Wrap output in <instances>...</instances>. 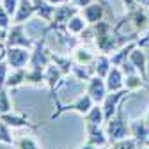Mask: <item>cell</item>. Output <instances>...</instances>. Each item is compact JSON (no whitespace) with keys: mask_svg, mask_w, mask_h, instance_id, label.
<instances>
[{"mask_svg":"<svg viewBox=\"0 0 149 149\" xmlns=\"http://www.w3.org/2000/svg\"><path fill=\"white\" fill-rule=\"evenodd\" d=\"M77 13H80V7H77L73 2H66L62 6H57L55 7V13H53V20L46 25L43 36H46L48 32L55 30V32H66V23L69 22V18L74 16Z\"/></svg>","mask_w":149,"mask_h":149,"instance_id":"cell-1","label":"cell"},{"mask_svg":"<svg viewBox=\"0 0 149 149\" xmlns=\"http://www.w3.org/2000/svg\"><path fill=\"white\" fill-rule=\"evenodd\" d=\"M4 45L6 46H23V48H30L32 50L36 46V41L30 36H27L25 23H13L9 27V30H7Z\"/></svg>","mask_w":149,"mask_h":149,"instance_id":"cell-2","label":"cell"},{"mask_svg":"<svg viewBox=\"0 0 149 149\" xmlns=\"http://www.w3.org/2000/svg\"><path fill=\"white\" fill-rule=\"evenodd\" d=\"M96 103H94V100H92L87 92L84 96H80V98H77L73 103H68V105H59L57 107V110L52 114V117H50V121H55L57 117H61L62 114H66V112H77V114H82V116H85L87 112L94 107Z\"/></svg>","mask_w":149,"mask_h":149,"instance_id":"cell-3","label":"cell"},{"mask_svg":"<svg viewBox=\"0 0 149 149\" xmlns=\"http://www.w3.org/2000/svg\"><path fill=\"white\" fill-rule=\"evenodd\" d=\"M6 61L9 64L11 69H20V68H27L30 62V55L32 50L30 48H23V46H6Z\"/></svg>","mask_w":149,"mask_h":149,"instance_id":"cell-4","label":"cell"},{"mask_svg":"<svg viewBox=\"0 0 149 149\" xmlns=\"http://www.w3.org/2000/svg\"><path fill=\"white\" fill-rule=\"evenodd\" d=\"M105 133H107V137H108L112 142L126 139V135L130 133V126H128L126 121H124L123 110L117 108L116 117H112L110 121H107V130H105Z\"/></svg>","mask_w":149,"mask_h":149,"instance_id":"cell-5","label":"cell"},{"mask_svg":"<svg viewBox=\"0 0 149 149\" xmlns=\"http://www.w3.org/2000/svg\"><path fill=\"white\" fill-rule=\"evenodd\" d=\"M50 62H52V59H50L48 48H45V36H43L41 41H36V46L32 48V55H30V62H29L27 68L45 71Z\"/></svg>","mask_w":149,"mask_h":149,"instance_id":"cell-6","label":"cell"},{"mask_svg":"<svg viewBox=\"0 0 149 149\" xmlns=\"http://www.w3.org/2000/svg\"><path fill=\"white\" fill-rule=\"evenodd\" d=\"M45 82H46V85H48V89H50V92H52V96L55 98V89H57L62 82H64V73L61 71V68L59 66H55L53 62H50L48 64V68L45 69ZM55 105H61V101L55 98Z\"/></svg>","mask_w":149,"mask_h":149,"instance_id":"cell-7","label":"cell"},{"mask_svg":"<svg viewBox=\"0 0 149 149\" xmlns=\"http://www.w3.org/2000/svg\"><path fill=\"white\" fill-rule=\"evenodd\" d=\"M107 82H105V78H101V77H91V80L87 82V89H85V92L94 100V103H103V100L107 98Z\"/></svg>","mask_w":149,"mask_h":149,"instance_id":"cell-8","label":"cell"},{"mask_svg":"<svg viewBox=\"0 0 149 149\" xmlns=\"http://www.w3.org/2000/svg\"><path fill=\"white\" fill-rule=\"evenodd\" d=\"M124 94H128V89L116 91V92H112V94H108V96L103 100V107H101V108H103V114H105V123L114 117V114L117 112V105H119V101L123 100Z\"/></svg>","mask_w":149,"mask_h":149,"instance_id":"cell-9","label":"cell"},{"mask_svg":"<svg viewBox=\"0 0 149 149\" xmlns=\"http://www.w3.org/2000/svg\"><path fill=\"white\" fill-rule=\"evenodd\" d=\"M0 121H4L6 124H9L11 128H30V130H37L36 124L30 123L29 116L25 114H16V112H7V114L0 116Z\"/></svg>","mask_w":149,"mask_h":149,"instance_id":"cell-10","label":"cell"},{"mask_svg":"<svg viewBox=\"0 0 149 149\" xmlns=\"http://www.w3.org/2000/svg\"><path fill=\"white\" fill-rule=\"evenodd\" d=\"M80 14L87 20L89 25H94V23H98V22L103 20L105 11H103V6L98 2V0H94V2H91L89 6L82 7V9H80Z\"/></svg>","mask_w":149,"mask_h":149,"instance_id":"cell-11","label":"cell"},{"mask_svg":"<svg viewBox=\"0 0 149 149\" xmlns=\"http://www.w3.org/2000/svg\"><path fill=\"white\" fill-rule=\"evenodd\" d=\"M34 14H36V7L32 0H20V6H18V11L13 18V23H25Z\"/></svg>","mask_w":149,"mask_h":149,"instance_id":"cell-12","label":"cell"},{"mask_svg":"<svg viewBox=\"0 0 149 149\" xmlns=\"http://www.w3.org/2000/svg\"><path fill=\"white\" fill-rule=\"evenodd\" d=\"M85 137H87L85 142H91V144H94L98 147L107 144V133L98 124H85Z\"/></svg>","mask_w":149,"mask_h":149,"instance_id":"cell-13","label":"cell"},{"mask_svg":"<svg viewBox=\"0 0 149 149\" xmlns=\"http://www.w3.org/2000/svg\"><path fill=\"white\" fill-rule=\"evenodd\" d=\"M89 69H91V73L98 74V77L107 78L108 71L112 69V62H110V59H108V55H107V53L98 55V57L94 59V62H92V64L89 66Z\"/></svg>","mask_w":149,"mask_h":149,"instance_id":"cell-14","label":"cell"},{"mask_svg":"<svg viewBox=\"0 0 149 149\" xmlns=\"http://www.w3.org/2000/svg\"><path fill=\"white\" fill-rule=\"evenodd\" d=\"M50 53V59L55 66H59L61 71L64 73V77H69L71 71H73V66H74V61L69 59V55H61V53H53L52 50H48Z\"/></svg>","mask_w":149,"mask_h":149,"instance_id":"cell-15","label":"cell"},{"mask_svg":"<svg viewBox=\"0 0 149 149\" xmlns=\"http://www.w3.org/2000/svg\"><path fill=\"white\" fill-rule=\"evenodd\" d=\"M94 59H96V55L92 53L87 46H77V48H73V61L77 62V64L89 68L92 62H94Z\"/></svg>","mask_w":149,"mask_h":149,"instance_id":"cell-16","label":"cell"},{"mask_svg":"<svg viewBox=\"0 0 149 149\" xmlns=\"http://www.w3.org/2000/svg\"><path fill=\"white\" fill-rule=\"evenodd\" d=\"M34 2V7H36V14L41 18L43 22L50 23L53 20V13H55V7L57 6H52L46 0H32Z\"/></svg>","mask_w":149,"mask_h":149,"instance_id":"cell-17","label":"cell"},{"mask_svg":"<svg viewBox=\"0 0 149 149\" xmlns=\"http://www.w3.org/2000/svg\"><path fill=\"white\" fill-rule=\"evenodd\" d=\"M107 87H108V91H112V92H116V91H121L123 89V71L117 68V66H112V69L108 71V74H107Z\"/></svg>","mask_w":149,"mask_h":149,"instance_id":"cell-18","label":"cell"},{"mask_svg":"<svg viewBox=\"0 0 149 149\" xmlns=\"http://www.w3.org/2000/svg\"><path fill=\"white\" fill-rule=\"evenodd\" d=\"M87 27H89V23H87V20H85V18H84L80 13H77L74 16H71V18H69V22L66 23L68 32L73 34V36H80Z\"/></svg>","mask_w":149,"mask_h":149,"instance_id":"cell-19","label":"cell"},{"mask_svg":"<svg viewBox=\"0 0 149 149\" xmlns=\"http://www.w3.org/2000/svg\"><path fill=\"white\" fill-rule=\"evenodd\" d=\"M130 64H132L135 69L140 71L142 78H147V68H146V53L140 48H135L132 53H130Z\"/></svg>","mask_w":149,"mask_h":149,"instance_id":"cell-20","label":"cell"},{"mask_svg":"<svg viewBox=\"0 0 149 149\" xmlns=\"http://www.w3.org/2000/svg\"><path fill=\"white\" fill-rule=\"evenodd\" d=\"M25 77H27V68H20V69H11L6 80V87L7 89H16L20 85H25Z\"/></svg>","mask_w":149,"mask_h":149,"instance_id":"cell-21","label":"cell"},{"mask_svg":"<svg viewBox=\"0 0 149 149\" xmlns=\"http://www.w3.org/2000/svg\"><path fill=\"white\" fill-rule=\"evenodd\" d=\"M130 133L135 140H140V142H146V139L149 137V123L144 119V121H135L130 124Z\"/></svg>","mask_w":149,"mask_h":149,"instance_id":"cell-22","label":"cell"},{"mask_svg":"<svg viewBox=\"0 0 149 149\" xmlns=\"http://www.w3.org/2000/svg\"><path fill=\"white\" fill-rule=\"evenodd\" d=\"M130 20H132V23L135 25V29L137 30H142L144 27H146V23H149V20H147V13H144L142 11V7H139V6H135L132 11H130Z\"/></svg>","mask_w":149,"mask_h":149,"instance_id":"cell-23","label":"cell"},{"mask_svg":"<svg viewBox=\"0 0 149 149\" xmlns=\"http://www.w3.org/2000/svg\"><path fill=\"white\" fill-rule=\"evenodd\" d=\"M84 119H85V124H98V126H101L103 123H105V114H103V108L101 107H98V103L92 107L87 114L84 116Z\"/></svg>","mask_w":149,"mask_h":149,"instance_id":"cell-24","label":"cell"},{"mask_svg":"<svg viewBox=\"0 0 149 149\" xmlns=\"http://www.w3.org/2000/svg\"><path fill=\"white\" fill-rule=\"evenodd\" d=\"M25 84H27V85H36V87H39V85H46V82H45V71L27 68Z\"/></svg>","mask_w":149,"mask_h":149,"instance_id":"cell-25","label":"cell"},{"mask_svg":"<svg viewBox=\"0 0 149 149\" xmlns=\"http://www.w3.org/2000/svg\"><path fill=\"white\" fill-rule=\"evenodd\" d=\"M9 91L6 85L0 87V112L2 114H7V112H13V101H11V96H9Z\"/></svg>","mask_w":149,"mask_h":149,"instance_id":"cell-26","label":"cell"},{"mask_svg":"<svg viewBox=\"0 0 149 149\" xmlns=\"http://www.w3.org/2000/svg\"><path fill=\"white\" fill-rule=\"evenodd\" d=\"M7 74H9V64H7V61H6V48H4V45H2V52H0V87L6 85Z\"/></svg>","mask_w":149,"mask_h":149,"instance_id":"cell-27","label":"cell"},{"mask_svg":"<svg viewBox=\"0 0 149 149\" xmlns=\"http://www.w3.org/2000/svg\"><path fill=\"white\" fill-rule=\"evenodd\" d=\"M14 147L16 149H39V146H37V142L29 137V135H23L20 139H16L14 140Z\"/></svg>","mask_w":149,"mask_h":149,"instance_id":"cell-28","label":"cell"},{"mask_svg":"<svg viewBox=\"0 0 149 149\" xmlns=\"http://www.w3.org/2000/svg\"><path fill=\"white\" fill-rule=\"evenodd\" d=\"M14 137L11 133V126L6 124L4 121H0V142H4L7 146H14Z\"/></svg>","mask_w":149,"mask_h":149,"instance_id":"cell-29","label":"cell"},{"mask_svg":"<svg viewBox=\"0 0 149 149\" xmlns=\"http://www.w3.org/2000/svg\"><path fill=\"white\" fill-rule=\"evenodd\" d=\"M13 25V18L11 14L6 11V7L0 4V29L2 30H9V27Z\"/></svg>","mask_w":149,"mask_h":149,"instance_id":"cell-30","label":"cell"},{"mask_svg":"<svg viewBox=\"0 0 149 149\" xmlns=\"http://www.w3.org/2000/svg\"><path fill=\"white\" fill-rule=\"evenodd\" d=\"M2 6L11 14V18H14V14L18 11V6H20V0H2Z\"/></svg>","mask_w":149,"mask_h":149,"instance_id":"cell-31","label":"cell"},{"mask_svg":"<svg viewBox=\"0 0 149 149\" xmlns=\"http://www.w3.org/2000/svg\"><path fill=\"white\" fill-rule=\"evenodd\" d=\"M140 85H142L140 77H137V74H128V78H126V89L128 91H133V89H137Z\"/></svg>","mask_w":149,"mask_h":149,"instance_id":"cell-32","label":"cell"},{"mask_svg":"<svg viewBox=\"0 0 149 149\" xmlns=\"http://www.w3.org/2000/svg\"><path fill=\"white\" fill-rule=\"evenodd\" d=\"M110 149H135V139L133 140H126V139L116 140L114 146H112Z\"/></svg>","mask_w":149,"mask_h":149,"instance_id":"cell-33","label":"cell"},{"mask_svg":"<svg viewBox=\"0 0 149 149\" xmlns=\"http://www.w3.org/2000/svg\"><path fill=\"white\" fill-rule=\"evenodd\" d=\"M71 2L74 4V6H77V7H85V6H89L91 2H94V0H71Z\"/></svg>","mask_w":149,"mask_h":149,"instance_id":"cell-34","label":"cell"},{"mask_svg":"<svg viewBox=\"0 0 149 149\" xmlns=\"http://www.w3.org/2000/svg\"><path fill=\"white\" fill-rule=\"evenodd\" d=\"M46 2H50L52 6H62V4L69 2V0H46Z\"/></svg>","mask_w":149,"mask_h":149,"instance_id":"cell-35","label":"cell"},{"mask_svg":"<svg viewBox=\"0 0 149 149\" xmlns=\"http://www.w3.org/2000/svg\"><path fill=\"white\" fill-rule=\"evenodd\" d=\"M78 149H98V146H94V144H91V142H85L84 146H80Z\"/></svg>","mask_w":149,"mask_h":149,"instance_id":"cell-36","label":"cell"},{"mask_svg":"<svg viewBox=\"0 0 149 149\" xmlns=\"http://www.w3.org/2000/svg\"><path fill=\"white\" fill-rule=\"evenodd\" d=\"M6 36H7V30H2V29H0V45L6 41Z\"/></svg>","mask_w":149,"mask_h":149,"instance_id":"cell-37","label":"cell"},{"mask_svg":"<svg viewBox=\"0 0 149 149\" xmlns=\"http://www.w3.org/2000/svg\"><path fill=\"white\" fill-rule=\"evenodd\" d=\"M144 144H146V146H147V147H149V137H147V139H146V142H144Z\"/></svg>","mask_w":149,"mask_h":149,"instance_id":"cell-38","label":"cell"},{"mask_svg":"<svg viewBox=\"0 0 149 149\" xmlns=\"http://www.w3.org/2000/svg\"><path fill=\"white\" fill-rule=\"evenodd\" d=\"M146 121H147V123H149V112H147V116H146Z\"/></svg>","mask_w":149,"mask_h":149,"instance_id":"cell-39","label":"cell"},{"mask_svg":"<svg viewBox=\"0 0 149 149\" xmlns=\"http://www.w3.org/2000/svg\"><path fill=\"white\" fill-rule=\"evenodd\" d=\"M147 20H149V11H147Z\"/></svg>","mask_w":149,"mask_h":149,"instance_id":"cell-40","label":"cell"},{"mask_svg":"<svg viewBox=\"0 0 149 149\" xmlns=\"http://www.w3.org/2000/svg\"><path fill=\"white\" fill-rule=\"evenodd\" d=\"M0 116H2V112H0Z\"/></svg>","mask_w":149,"mask_h":149,"instance_id":"cell-41","label":"cell"},{"mask_svg":"<svg viewBox=\"0 0 149 149\" xmlns=\"http://www.w3.org/2000/svg\"><path fill=\"white\" fill-rule=\"evenodd\" d=\"M0 4H2V0H0Z\"/></svg>","mask_w":149,"mask_h":149,"instance_id":"cell-42","label":"cell"}]
</instances>
